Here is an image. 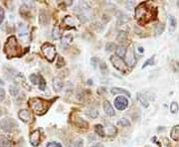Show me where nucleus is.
<instances>
[{"label": "nucleus", "mask_w": 179, "mask_h": 147, "mask_svg": "<svg viewBox=\"0 0 179 147\" xmlns=\"http://www.w3.org/2000/svg\"><path fill=\"white\" fill-rule=\"evenodd\" d=\"M29 104H30L31 108L36 112L37 114H44L46 111L49 108V102L43 100V98H33L29 100Z\"/></svg>", "instance_id": "f257e3e1"}, {"label": "nucleus", "mask_w": 179, "mask_h": 147, "mask_svg": "<svg viewBox=\"0 0 179 147\" xmlns=\"http://www.w3.org/2000/svg\"><path fill=\"white\" fill-rule=\"evenodd\" d=\"M18 52H19V45L16 37H9L4 45V53L7 55L8 58H13L18 55Z\"/></svg>", "instance_id": "f03ea898"}, {"label": "nucleus", "mask_w": 179, "mask_h": 147, "mask_svg": "<svg viewBox=\"0 0 179 147\" xmlns=\"http://www.w3.org/2000/svg\"><path fill=\"white\" fill-rule=\"evenodd\" d=\"M42 52H43V54H44V56L46 57V59H47L49 62H53L54 59L56 58V55H57L55 47L49 43H46L43 45Z\"/></svg>", "instance_id": "7ed1b4c3"}, {"label": "nucleus", "mask_w": 179, "mask_h": 147, "mask_svg": "<svg viewBox=\"0 0 179 147\" xmlns=\"http://www.w3.org/2000/svg\"><path fill=\"white\" fill-rule=\"evenodd\" d=\"M0 127L3 131L5 132H11L17 127V123L15 120L9 117H5V118L0 120Z\"/></svg>", "instance_id": "20e7f679"}, {"label": "nucleus", "mask_w": 179, "mask_h": 147, "mask_svg": "<svg viewBox=\"0 0 179 147\" xmlns=\"http://www.w3.org/2000/svg\"><path fill=\"white\" fill-rule=\"evenodd\" d=\"M111 62L112 64V66L116 69V70L120 71V72H126V64L122 58L118 56H112L111 57Z\"/></svg>", "instance_id": "39448f33"}, {"label": "nucleus", "mask_w": 179, "mask_h": 147, "mask_svg": "<svg viewBox=\"0 0 179 147\" xmlns=\"http://www.w3.org/2000/svg\"><path fill=\"white\" fill-rule=\"evenodd\" d=\"M114 104L118 110H124L128 106V98H124V96H120L116 98V100H114Z\"/></svg>", "instance_id": "423d86ee"}, {"label": "nucleus", "mask_w": 179, "mask_h": 147, "mask_svg": "<svg viewBox=\"0 0 179 147\" xmlns=\"http://www.w3.org/2000/svg\"><path fill=\"white\" fill-rule=\"evenodd\" d=\"M29 141H30L31 145L37 147L39 146L41 142V131L39 129H36L30 134V137H29Z\"/></svg>", "instance_id": "0eeeda50"}, {"label": "nucleus", "mask_w": 179, "mask_h": 147, "mask_svg": "<svg viewBox=\"0 0 179 147\" xmlns=\"http://www.w3.org/2000/svg\"><path fill=\"white\" fill-rule=\"evenodd\" d=\"M18 117L20 118V120H22L23 122H31L32 120V114L29 110H21L18 112Z\"/></svg>", "instance_id": "6e6552de"}, {"label": "nucleus", "mask_w": 179, "mask_h": 147, "mask_svg": "<svg viewBox=\"0 0 179 147\" xmlns=\"http://www.w3.org/2000/svg\"><path fill=\"white\" fill-rule=\"evenodd\" d=\"M126 59H124V62H126V66H130V67H132L135 65V62H136V59H135L134 57V53L132 50H128V52H126Z\"/></svg>", "instance_id": "1a4fd4ad"}, {"label": "nucleus", "mask_w": 179, "mask_h": 147, "mask_svg": "<svg viewBox=\"0 0 179 147\" xmlns=\"http://www.w3.org/2000/svg\"><path fill=\"white\" fill-rule=\"evenodd\" d=\"M103 108H104L105 113L107 115H109V116H114V115L116 114V111H114V108H112V106L108 102V100H105V102H104Z\"/></svg>", "instance_id": "9d476101"}, {"label": "nucleus", "mask_w": 179, "mask_h": 147, "mask_svg": "<svg viewBox=\"0 0 179 147\" xmlns=\"http://www.w3.org/2000/svg\"><path fill=\"white\" fill-rule=\"evenodd\" d=\"M105 129V134L108 136H114L116 134V128L111 123H107L106 126H104Z\"/></svg>", "instance_id": "9b49d317"}, {"label": "nucleus", "mask_w": 179, "mask_h": 147, "mask_svg": "<svg viewBox=\"0 0 179 147\" xmlns=\"http://www.w3.org/2000/svg\"><path fill=\"white\" fill-rule=\"evenodd\" d=\"M52 85H53V88H54V90H55L56 92L61 91V90L63 89V87H64L63 81H62L61 79H59V78H54L53 82H52Z\"/></svg>", "instance_id": "f8f14e48"}, {"label": "nucleus", "mask_w": 179, "mask_h": 147, "mask_svg": "<svg viewBox=\"0 0 179 147\" xmlns=\"http://www.w3.org/2000/svg\"><path fill=\"white\" fill-rule=\"evenodd\" d=\"M111 92L112 94H120V96L124 94V96H130V92H128L124 89H120V88H112Z\"/></svg>", "instance_id": "ddd939ff"}, {"label": "nucleus", "mask_w": 179, "mask_h": 147, "mask_svg": "<svg viewBox=\"0 0 179 147\" xmlns=\"http://www.w3.org/2000/svg\"><path fill=\"white\" fill-rule=\"evenodd\" d=\"M170 137L173 139L174 141H178L179 140V125H175L170 131Z\"/></svg>", "instance_id": "4468645a"}, {"label": "nucleus", "mask_w": 179, "mask_h": 147, "mask_svg": "<svg viewBox=\"0 0 179 147\" xmlns=\"http://www.w3.org/2000/svg\"><path fill=\"white\" fill-rule=\"evenodd\" d=\"M126 52H128L126 48L122 45H120V46H118V47L116 48V56L120 57V58H122V57L126 56Z\"/></svg>", "instance_id": "2eb2a0df"}, {"label": "nucleus", "mask_w": 179, "mask_h": 147, "mask_svg": "<svg viewBox=\"0 0 179 147\" xmlns=\"http://www.w3.org/2000/svg\"><path fill=\"white\" fill-rule=\"evenodd\" d=\"M29 80H30V82L33 84V85H40V83L43 80V78L39 77V76L36 75V74H32V75L29 76Z\"/></svg>", "instance_id": "dca6fc26"}, {"label": "nucleus", "mask_w": 179, "mask_h": 147, "mask_svg": "<svg viewBox=\"0 0 179 147\" xmlns=\"http://www.w3.org/2000/svg\"><path fill=\"white\" fill-rule=\"evenodd\" d=\"M86 114L88 115L90 118H97L98 116H99V110H97V108H90V110H87Z\"/></svg>", "instance_id": "f3484780"}, {"label": "nucleus", "mask_w": 179, "mask_h": 147, "mask_svg": "<svg viewBox=\"0 0 179 147\" xmlns=\"http://www.w3.org/2000/svg\"><path fill=\"white\" fill-rule=\"evenodd\" d=\"M137 100H138L139 102H141V104H142V106H144V108H148L149 102H148V100H147V98H145L144 94H137Z\"/></svg>", "instance_id": "a211bd4d"}, {"label": "nucleus", "mask_w": 179, "mask_h": 147, "mask_svg": "<svg viewBox=\"0 0 179 147\" xmlns=\"http://www.w3.org/2000/svg\"><path fill=\"white\" fill-rule=\"evenodd\" d=\"M61 35H62V31H61V29H60V27H58V26L54 27L53 31H52V37H53V39H55V40L59 39V38L61 37Z\"/></svg>", "instance_id": "6ab92c4d"}, {"label": "nucleus", "mask_w": 179, "mask_h": 147, "mask_svg": "<svg viewBox=\"0 0 179 147\" xmlns=\"http://www.w3.org/2000/svg\"><path fill=\"white\" fill-rule=\"evenodd\" d=\"M72 41H73V37L71 36V35H67V36L62 38V42H61L62 46H63V47H68V46L72 43Z\"/></svg>", "instance_id": "aec40b11"}, {"label": "nucleus", "mask_w": 179, "mask_h": 147, "mask_svg": "<svg viewBox=\"0 0 179 147\" xmlns=\"http://www.w3.org/2000/svg\"><path fill=\"white\" fill-rule=\"evenodd\" d=\"M95 129H96V132H97V134L99 136H101V137H105V129H104V126L102 124H97L95 126Z\"/></svg>", "instance_id": "412c9836"}, {"label": "nucleus", "mask_w": 179, "mask_h": 147, "mask_svg": "<svg viewBox=\"0 0 179 147\" xmlns=\"http://www.w3.org/2000/svg\"><path fill=\"white\" fill-rule=\"evenodd\" d=\"M0 147H11V142L7 138L0 136Z\"/></svg>", "instance_id": "4be33fe9"}, {"label": "nucleus", "mask_w": 179, "mask_h": 147, "mask_svg": "<svg viewBox=\"0 0 179 147\" xmlns=\"http://www.w3.org/2000/svg\"><path fill=\"white\" fill-rule=\"evenodd\" d=\"M72 147H84V140L82 138H77L73 141Z\"/></svg>", "instance_id": "5701e85b"}, {"label": "nucleus", "mask_w": 179, "mask_h": 147, "mask_svg": "<svg viewBox=\"0 0 179 147\" xmlns=\"http://www.w3.org/2000/svg\"><path fill=\"white\" fill-rule=\"evenodd\" d=\"M118 124L120 125V126H124V127H126V126H130V120H128V118H120V120L118 121Z\"/></svg>", "instance_id": "b1692460"}, {"label": "nucleus", "mask_w": 179, "mask_h": 147, "mask_svg": "<svg viewBox=\"0 0 179 147\" xmlns=\"http://www.w3.org/2000/svg\"><path fill=\"white\" fill-rule=\"evenodd\" d=\"M64 22L67 25H71V26H75L76 25V20L72 16H67V17L64 19Z\"/></svg>", "instance_id": "393cba45"}, {"label": "nucleus", "mask_w": 179, "mask_h": 147, "mask_svg": "<svg viewBox=\"0 0 179 147\" xmlns=\"http://www.w3.org/2000/svg\"><path fill=\"white\" fill-rule=\"evenodd\" d=\"M9 92L12 96H16L18 94V92H19V89H18V87H16V86H10Z\"/></svg>", "instance_id": "a878e982"}, {"label": "nucleus", "mask_w": 179, "mask_h": 147, "mask_svg": "<svg viewBox=\"0 0 179 147\" xmlns=\"http://www.w3.org/2000/svg\"><path fill=\"white\" fill-rule=\"evenodd\" d=\"M163 31H164V24L160 23V24L156 25V27H155V34L160 35V34H162Z\"/></svg>", "instance_id": "bb28decb"}, {"label": "nucleus", "mask_w": 179, "mask_h": 147, "mask_svg": "<svg viewBox=\"0 0 179 147\" xmlns=\"http://www.w3.org/2000/svg\"><path fill=\"white\" fill-rule=\"evenodd\" d=\"M178 110H179V106L176 102H173L170 104V111H171L172 113H176L178 111Z\"/></svg>", "instance_id": "cd10ccee"}, {"label": "nucleus", "mask_w": 179, "mask_h": 147, "mask_svg": "<svg viewBox=\"0 0 179 147\" xmlns=\"http://www.w3.org/2000/svg\"><path fill=\"white\" fill-rule=\"evenodd\" d=\"M4 18H5V11H4L3 8L0 6V25L3 23L4 21Z\"/></svg>", "instance_id": "c85d7f7f"}, {"label": "nucleus", "mask_w": 179, "mask_h": 147, "mask_svg": "<svg viewBox=\"0 0 179 147\" xmlns=\"http://www.w3.org/2000/svg\"><path fill=\"white\" fill-rule=\"evenodd\" d=\"M153 63H154V57H151L150 59H148V60L144 63L142 68H145V67H147V66H150V65H153Z\"/></svg>", "instance_id": "c756f323"}, {"label": "nucleus", "mask_w": 179, "mask_h": 147, "mask_svg": "<svg viewBox=\"0 0 179 147\" xmlns=\"http://www.w3.org/2000/svg\"><path fill=\"white\" fill-rule=\"evenodd\" d=\"M169 24L171 25L172 29L174 28V27L176 26V24H177V21H176V19L173 17V16H170L169 17Z\"/></svg>", "instance_id": "7c9ffc66"}, {"label": "nucleus", "mask_w": 179, "mask_h": 147, "mask_svg": "<svg viewBox=\"0 0 179 147\" xmlns=\"http://www.w3.org/2000/svg\"><path fill=\"white\" fill-rule=\"evenodd\" d=\"M116 48V45L114 43H108L107 46H106V49H107L108 52H112L114 51V49Z\"/></svg>", "instance_id": "2f4dec72"}, {"label": "nucleus", "mask_w": 179, "mask_h": 147, "mask_svg": "<svg viewBox=\"0 0 179 147\" xmlns=\"http://www.w3.org/2000/svg\"><path fill=\"white\" fill-rule=\"evenodd\" d=\"M58 60H59L60 62H57V68H62V67H63L64 65H65V62H64L63 58H62L61 56L58 57Z\"/></svg>", "instance_id": "473e14b6"}, {"label": "nucleus", "mask_w": 179, "mask_h": 147, "mask_svg": "<svg viewBox=\"0 0 179 147\" xmlns=\"http://www.w3.org/2000/svg\"><path fill=\"white\" fill-rule=\"evenodd\" d=\"M5 96H6V94H5V91H4V89H2V88H0V102H2V100L5 98Z\"/></svg>", "instance_id": "72a5a7b5"}, {"label": "nucleus", "mask_w": 179, "mask_h": 147, "mask_svg": "<svg viewBox=\"0 0 179 147\" xmlns=\"http://www.w3.org/2000/svg\"><path fill=\"white\" fill-rule=\"evenodd\" d=\"M120 39H122V40H126V34L124 32H120V35H118V38H116V40H118V41H120Z\"/></svg>", "instance_id": "f704fd0d"}, {"label": "nucleus", "mask_w": 179, "mask_h": 147, "mask_svg": "<svg viewBox=\"0 0 179 147\" xmlns=\"http://www.w3.org/2000/svg\"><path fill=\"white\" fill-rule=\"evenodd\" d=\"M46 147H61V145L59 143H57V142H49Z\"/></svg>", "instance_id": "c9c22d12"}, {"label": "nucleus", "mask_w": 179, "mask_h": 147, "mask_svg": "<svg viewBox=\"0 0 179 147\" xmlns=\"http://www.w3.org/2000/svg\"><path fill=\"white\" fill-rule=\"evenodd\" d=\"M45 88H46V83H45L44 79H43L42 81H41L40 85H39V89H40L41 91H44V90H45Z\"/></svg>", "instance_id": "e433bc0d"}, {"label": "nucleus", "mask_w": 179, "mask_h": 147, "mask_svg": "<svg viewBox=\"0 0 179 147\" xmlns=\"http://www.w3.org/2000/svg\"><path fill=\"white\" fill-rule=\"evenodd\" d=\"M100 68H101V70L103 71V72H105V70H106V71H108V67H107V65H106V64H104V63H102V64L100 65Z\"/></svg>", "instance_id": "4c0bfd02"}, {"label": "nucleus", "mask_w": 179, "mask_h": 147, "mask_svg": "<svg viewBox=\"0 0 179 147\" xmlns=\"http://www.w3.org/2000/svg\"><path fill=\"white\" fill-rule=\"evenodd\" d=\"M92 147H105L103 145V143H96L94 145H92Z\"/></svg>", "instance_id": "58836bf2"}, {"label": "nucleus", "mask_w": 179, "mask_h": 147, "mask_svg": "<svg viewBox=\"0 0 179 147\" xmlns=\"http://www.w3.org/2000/svg\"><path fill=\"white\" fill-rule=\"evenodd\" d=\"M138 50H139V52H140V53H142V52H143V48L142 47H139Z\"/></svg>", "instance_id": "ea45409f"}, {"label": "nucleus", "mask_w": 179, "mask_h": 147, "mask_svg": "<svg viewBox=\"0 0 179 147\" xmlns=\"http://www.w3.org/2000/svg\"><path fill=\"white\" fill-rule=\"evenodd\" d=\"M1 115H2V110L0 108V116H1Z\"/></svg>", "instance_id": "a19ab883"}, {"label": "nucleus", "mask_w": 179, "mask_h": 147, "mask_svg": "<svg viewBox=\"0 0 179 147\" xmlns=\"http://www.w3.org/2000/svg\"><path fill=\"white\" fill-rule=\"evenodd\" d=\"M176 4H177V6L179 7V1H177V3H176Z\"/></svg>", "instance_id": "79ce46f5"}, {"label": "nucleus", "mask_w": 179, "mask_h": 147, "mask_svg": "<svg viewBox=\"0 0 179 147\" xmlns=\"http://www.w3.org/2000/svg\"><path fill=\"white\" fill-rule=\"evenodd\" d=\"M0 84H2V85H3V82H1V80H0Z\"/></svg>", "instance_id": "37998d69"}]
</instances>
